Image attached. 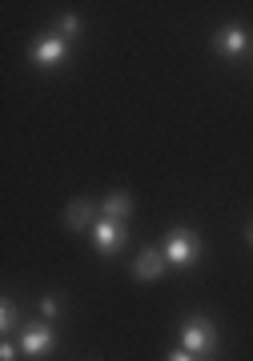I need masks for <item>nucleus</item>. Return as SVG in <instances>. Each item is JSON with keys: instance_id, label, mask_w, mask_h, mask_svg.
Masks as SVG:
<instances>
[{"instance_id": "obj_1", "label": "nucleus", "mask_w": 253, "mask_h": 361, "mask_svg": "<svg viewBox=\"0 0 253 361\" xmlns=\"http://www.w3.org/2000/svg\"><path fill=\"white\" fill-rule=\"evenodd\" d=\"M217 341V329L209 317H185L181 322V349H189V353H209Z\"/></svg>"}, {"instance_id": "obj_2", "label": "nucleus", "mask_w": 253, "mask_h": 361, "mask_svg": "<svg viewBox=\"0 0 253 361\" xmlns=\"http://www.w3.org/2000/svg\"><path fill=\"white\" fill-rule=\"evenodd\" d=\"M201 245H197V233L193 229H173L169 233V241H165V257L169 265H181V269H189L193 261H197Z\"/></svg>"}, {"instance_id": "obj_3", "label": "nucleus", "mask_w": 253, "mask_h": 361, "mask_svg": "<svg viewBox=\"0 0 253 361\" xmlns=\"http://www.w3.org/2000/svg\"><path fill=\"white\" fill-rule=\"evenodd\" d=\"M169 269V257H165V249H141L137 253V261H133V277L137 281H157L161 273Z\"/></svg>"}, {"instance_id": "obj_4", "label": "nucleus", "mask_w": 253, "mask_h": 361, "mask_svg": "<svg viewBox=\"0 0 253 361\" xmlns=\"http://www.w3.org/2000/svg\"><path fill=\"white\" fill-rule=\"evenodd\" d=\"M89 237L97 241V249H101V253H117V249L125 245V225H121V221L101 217V221L89 229Z\"/></svg>"}, {"instance_id": "obj_5", "label": "nucleus", "mask_w": 253, "mask_h": 361, "mask_svg": "<svg viewBox=\"0 0 253 361\" xmlns=\"http://www.w3.org/2000/svg\"><path fill=\"white\" fill-rule=\"evenodd\" d=\"M64 52H69V40H64L61 32H49V37H40L37 44H33V61H37V65H61Z\"/></svg>"}, {"instance_id": "obj_6", "label": "nucleus", "mask_w": 253, "mask_h": 361, "mask_svg": "<svg viewBox=\"0 0 253 361\" xmlns=\"http://www.w3.org/2000/svg\"><path fill=\"white\" fill-rule=\"evenodd\" d=\"M52 341H57V337H52L49 325H28L25 334H20V353H25V357H40V353L52 349Z\"/></svg>"}, {"instance_id": "obj_7", "label": "nucleus", "mask_w": 253, "mask_h": 361, "mask_svg": "<svg viewBox=\"0 0 253 361\" xmlns=\"http://www.w3.org/2000/svg\"><path fill=\"white\" fill-rule=\"evenodd\" d=\"M64 225L69 229H93L97 225V209H93L89 197H76L73 205L64 209Z\"/></svg>"}, {"instance_id": "obj_8", "label": "nucleus", "mask_w": 253, "mask_h": 361, "mask_svg": "<svg viewBox=\"0 0 253 361\" xmlns=\"http://www.w3.org/2000/svg\"><path fill=\"white\" fill-rule=\"evenodd\" d=\"M213 49H217V52H225V56H237V52L249 49V37H245V28L229 25V28H221V32L213 37Z\"/></svg>"}, {"instance_id": "obj_9", "label": "nucleus", "mask_w": 253, "mask_h": 361, "mask_svg": "<svg viewBox=\"0 0 253 361\" xmlns=\"http://www.w3.org/2000/svg\"><path fill=\"white\" fill-rule=\"evenodd\" d=\"M133 213V197L125 193V189H117V193H109L105 197V205H101V217H109V221H121L125 225V217Z\"/></svg>"}, {"instance_id": "obj_10", "label": "nucleus", "mask_w": 253, "mask_h": 361, "mask_svg": "<svg viewBox=\"0 0 253 361\" xmlns=\"http://www.w3.org/2000/svg\"><path fill=\"white\" fill-rule=\"evenodd\" d=\"M0 325H4V334H13V329H16V310H13V301H4V305H0Z\"/></svg>"}, {"instance_id": "obj_11", "label": "nucleus", "mask_w": 253, "mask_h": 361, "mask_svg": "<svg viewBox=\"0 0 253 361\" xmlns=\"http://www.w3.org/2000/svg\"><path fill=\"white\" fill-rule=\"evenodd\" d=\"M40 313H45V317H61V297H45V301H40Z\"/></svg>"}, {"instance_id": "obj_12", "label": "nucleus", "mask_w": 253, "mask_h": 361, "mask_svg": "<svg viewBox=\"0 0 253 361\" xmlns=\"http://www.w3.org/2000/svg\"><path fill=\"white\" fill-rule=\"evenodd\" d=\"M76 28H81V20H76V16H64L61 20V37H73Z\"/></svg>"}, {"instance_id": "obj_13", "label": "nucleus", "mask_w": 253, "mask_h": 361, "mask_svg": "<svg viewBox=\"0 0 253 361\" xmlns=\"http://www.w3.org/2000/svg\"><path fill=\"white\" fill-rule=\"evenodd\" d=\"M0 361H16V349L8 345V341H4V345H0Z\"/></svg>"}, {"instance_id": "obj_14", "label": "nucleus", "mask_w": 253, "mask_h": 361, "mask_svg": "<svg viewBox=\"0 0 253 361\" xmlns=\"http://www.w3.org/2000/svg\"><path fill=\"white\" fill-rule=\"evenodd\" d=\"M169 361H193V353H189V349H173V353H169Z\"/></svg>"}, {"instance_id": "obj_15", "label": "nucleus", "mask_w": 253, "mask_h": 361, "mask_svg": "<svg viewBox=\"0 0 253 361\" xmlns=\"http://www.w3.org/2000/svg\"><path fill=\"white\" fill-rule=\"evenodd\" d=\"M245 237H249V245H253V221H249V225H245Z\"/></svg>"}]
</instances>
